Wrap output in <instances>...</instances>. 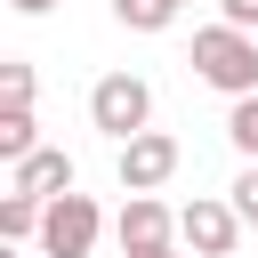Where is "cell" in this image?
Masks as SVG:
<instances>
[{"mask_svg":"<svg viewBox=\"0 0 258 258\" xmlns=\"http://www.w3.org/2000/svg\"><path fill=\"white\" fill-rule=\"evenodd\" d=\"M194 81H210L226 105H234V97H258V32H242V24H202V32H194Z\"/></svg>","mask_w":258,"mask_h":258,"instance_id":"1","label":"cell"},{"mask_svg":"<svg viewBox=\"0 0 258 258\" xmlns=\"http://www.w3.org/2000/svg\"><path fill=\"white\" fill-rule=\"evenodd\" d=\"M89 129H105L113 145L145 137V129H153V89H145V73H105V81L89 89Z\"/></svg>","mask_w":258,"mask_h":258,"instance_id":"2","label":"cell"},{"mask_svg":"<svg viewBox=\"0 0 258 258\" xmlns=\"http://www.w3.org/2000/svg\"><path fill=\"white\" fill-rule=\"evenodd\" d=\"M177 161H185V145H177L169 129H145V137H129V145L113 153V177H121V194H161V185L177 177Z\"/></svg>","mask_w":258,"mask_h":258,"instance_id":"3","label":"cell"},{"mask_svg":"<svg viewBox=\"0 0 258 258\" xmlns=\"http://www.w3.org/2000/svg\"><path fill=\"white\" fill-rule=\"evenodd\" d=\"M97 234H105V210L89 194H56L48 218H40V258H89Z\"/></svg>","mask_w":258,"mask_h":258,"instance_id":"4","label":"cell"},{"mask_svg":"<svg viewBox=\"0 0 258 258\" xmlns=\"http://www.w3.org/2000/svg\"><path fill=\"white\" fill-rule=\"evenodd\" d=\"M177 242H185L194 258H234V242H242V210L218 202V194H194V202L177 210Z\"/></svg>","mask_w":258,"mask_h":258,"instance_id":"5","label":"cell"},{"mask_svg":"<svg viewBox=\"0 0 258 258\" xmlns=\"http://www.w3.org/2000/svg\"><path fill=\"white\" fill-rule=\"evenodd\" d=\"M8 194H32V202H56V194H73V153L40 145L32 161H16V169H8Z\"/></svg>","mask_w":258,"mask_h":258,"instance_id":"6","label":"cell"},{"mask_svg":"<svg viewBox=\"0 0 258 258\" xmlns=\"http://www.w3.org/2000/svg\"><path fill=\"white\" fill-rule=\"evenodd\" d=\"M40 153V121H32V105H0V161L16 169V161H32Z\"/></svg>","mask_w":258,"mask_h":258,"instance_id":"7","label":"cell"},{"mask_svg":"<svg viewBox=\"0 0 258 258\" xmlns=\"http://www.w3.org/2000/svg\"><path fill=\"white\" fill-rule=\"evenodd\" d=\"M40 218H48V202H32V194H0V242H40Z\"/></svg>","mask_w":258,"mask_h":258,"instance_id":"8","label":"cell"},{"mask_svg":"<svg viewBox=\"0 0 258 258\" xmlns=\"http://www.w3.org/2000/svg\"><path fill=\"white\" fill-rule=\"evenodd\" d=\"M113 24H129V32H169V24H177V0H113Z\"/></svg>","mask_w":258,"mask_h":258,"instance_id":"9","label":"cell"},{"mask_svg":"<svg viewBox=\"0 0 258 258\" xmlns=\"http://www.w3.org/2000/svg\"><path fill=\"white\" fill-rule=\"evenodd\" d=\"M226 145H234L242 161H258V97H234V105H226Z\"/></svg>","mask_w":258,"mask_h":258,"instance_id":"10","label":"cell"},{"mask_svg":"<svg viewBox=\"0 0 258 258\" xmlns=\"http://www.w3.org/2000/svg\"><path fill=\"white\" fill-rule=\"evenodd\" d=\"M226 202H234V210H242V226L258 234V161H242V169H234V185H226Z\"/></svg>","mask_w":258,"mask_h":258,"instance_id":"11","label":"cell"},{"mask_svg":"<svg viewBox=\"0 0 258 258\" xmlns=\"http://www.w3.org/2000/svg\"><path fill=\"white\" fill-rule=\"evenodd\" d=\"M0 105H32V64L24 56H0Z\"/></svg>","mask_w":258,"mask_h":258,"instance_id":"12","label":"cell"},{"mask_svg":"<svg viewBox=\"0 0 258 258\" xmlns=\"http://www.w3.org/2000/svg\"><path fill=\"white\" fill-rule=\"evenodd\" d=\"M218 24H242V32H258V0H218Z\"/></svg>","mask_w":258,"mask_h":258,"instance_id":"13","label":"cell"},{"mask_svg":"<svg viewBox=\"0 0 258 258\" xmlns=\"http://www.w3.org/2000/svg\"><path fill=\"white\" fill-rule=\"evenodd\" d=\"M8 8H16V16H48L56 0H8Z\"/></svg>","mask_w":258,"mask_h":258,"instance_id":"14","label":"cell"},{"mask_svg":"<svg viewBox=\"0 0 258 258\" xmlns=\"http://www.w3.org/2000/svg\"><path fill=\"white\" fill-rule=\"evenodd\" d=\"M177 8H185V0H177Z\"/></svg>","mask_w":258,"mask_h":258,"instance_id":"15","label":"cell"}]
</instances>
